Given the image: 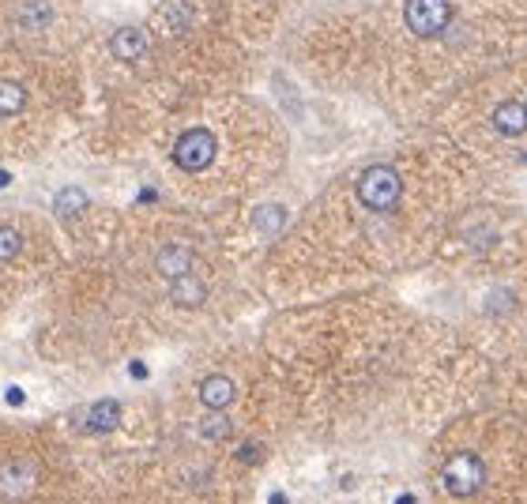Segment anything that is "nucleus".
<instances>
[{"mask_svg":"<svg viewBox=\"0 0 527 504\" xmlns=\"http://www.w3.org/2000/svg\"><path fill=\"white\" fill-rule=\"evenodd\" d=\"M0 504H76V470L57 444L35 433H0Z\"/></svg>","mask_w":527,"mask_h":504,"instance_id":"f257e3e1","label":"nucleus"},{"mask_svg":"<svg viewBox=\"0 0 527 504\" xmlns=\"http://www.w3.org/2000/svg\"><path fill=\"white\" fill-rule=\"evenodd\" d=\"M354 196L370 215H392L403 204V174L396 166L377 162L370 170H362V177L354 185Z\"/></svg>","mask_w":527,"mask_h":504,"instance_id":"f03ea898","label":"nucleus"},{"mask_svg":"<svg viewBox=\"0 0 527 504\" xmlns=\"http://www.w3.org/2000/svg\"><path fill=\"white\" fill-rule=\"evenodd\" d=\"M215 158H218V136H215L211 128L197 125V128H188V132L177 136V144H174V166H177L181 174L197 177V174L211 170Z\"/></svg>","mask_w":527,"mask_h":504,"instance_id":"7ed1b4c3","label":"nucleus"},{"mask_svg":"<svg viewBox=\"0 0 527 504\" xmlns=\"http://www.w3.org/2000/svg\"><path fill=\"white\" fill-rule=\"evenodd\" d=\"M403 23L414 38H437L452 23V0H407Z\"/></svg>","mask_w":527,"mask_h":504,"instance_id":"20e7f679","label":"nucleus"},{"mask_svg":"<svg viewBox=\"0 0 527 504\" xmlns=\"http://www.w3.org/2000/svg\"><path fill=\"white\" fill-rule=\"evenodd\" d=\"M192 267H197V252H192L185 241H166V245H158V252H155V271L166 278V283L192 275Z\"/></svg>","mask_w":527,"mask_h":504,"instance_id":"39448f33","label":"nucleus"},{"mask_svg":"<svg viewBox=\"0 0 527 504\" xmlns=\"http://www.w3.org/2000/svg\"><path fill=\"white\" fill-rule=\"evenodd\" d=\"M197 403L204 410H230L238 403V384L234 377L227 373H208L200 384H197Z\"/></svg>","mask_w":527,"mask_h":504,"instance_id":"423d86ee","label":"nucleus"},{"mask_svg":"<svg viewBox=\"0 0 527 504\" xmlns=\"http://www.w3.org/2000/svg\"><path fill=\"white\" fill-rule=\"evenodd\" d=\"M197 15H200V8H197V0H166L162 5V12H158V19H162V31L166 35H188L192 26H197Z\"/></svg>","mask_w":527,"mask_h":504,"instance_id":"0eeeda50","label":"nucleus"},{"mask_svg":"<svg viewBox=\"0 0 527 504\" xmlns=\"http://www.w3.org/2000/svg\"><path fill=\"white\" fill-rule=\"evenodd\" d=\"M109 49H114V57H121V61H144L151 53V38L144 26H121V31H114V38H109Z\"/></svg>","mask_w":527,"mask_h":504,"instance_id":"6e6552de","label":"nucleus"},{"mask_svg":"<svg viewBox=\"0 0 527 504\" xmlns=\"http://www.w3.org/2000/svg\"><path fill=\"white\" fill-rule=\"evenodd\" d=\"M170 301L177 305V309H200V305L208 301V287L200 283L197 275L174 278V283H170Z\"/></svg>","mask_w":527,"mask_h":504,"instance_id":"1a4fd4ad","label":"nucleus"},{"mask_svg":"<svg viewBox=\"0 0 527 504\" xmlns=\"http://www.w3.org/2000/svg\"><path fill=\"white\" fill-rule=\"evenodd\" d=\"M493 128L502 132V136H509V139H516V136H523L527 132V109H523V102H502L493 109Z\"/></svg>","mask_w":527,"mask_h":504,"instance_id":"9d476101","label":"nucleus"},{"mask_svg":"<svg viewBox=\"0 0 527 504\" xmlns=\"http://www.w3.org/2000/svg\"><path fill=\"white\" fill-rule=\"evenodd\" d=\"M12 19H15V26H23V31H42V26L53 19V12H49L46 0H23Z\"/></svg>","mask_w":527,"mask_h":504,"instance_id":"9b49d317","label":"nucleus"},{"mask_svg":"<svg viewBox=\"0 0 527 504\" xmlns=\"http://www.w3.org/2000/svg\"><path fill=\"white\" fill-rule=\"evenodd\" d=\"M26 106V87L15 79H0V117H15Z\"/></svg>","mask_w":527,"mask_h":504,"instance_id":"f8f14e48","label":"nucleus"},{"mask_svg":"<svg viewBox=\"0 0 527 504\" xmlns=\"http://www.w3.org/2000/svg\"><path fill=\"white\" fill-rule=\"evenodd\" d=\"M19 252H23V230L15 222H0V267L15 264Z\"/></svg>","mask_w":527,"mask_h":504,"instance_id":"ddd939ff","label":"nucleus"},{"mask_svg":"<svg viewBox=\"0 0 527 504\" xmlns=\"http://www.w3.org/2000/svg\"><path fill=\"white\" fill-rule=\"evenodd\" d=\"M283 227H287V211H283L279 204H268V207L257 211V230H264L268 237H275Z\"/></svg>","mask_w":527,"mask_h":504,"instance_id":"4468645a","label":"nucleus"},{"mask_svg":"<svg viewBox=\"0 0 527 504\" xmlns=\"http://www.w3.org/2000/svg\"><path fill=\"white\" fill-rule=\"evenodd\" d=\"M523 109H527V102H523Z\"/></svg>","mask_w":527,"mask_h":504,"instance_id":"2eb2a0df","label":"nucleus"}]
</instances>
